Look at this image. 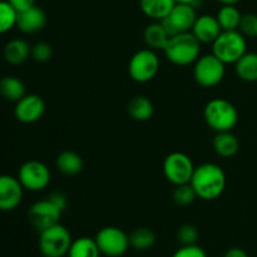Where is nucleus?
Listing matches in <instances>:
<instances>
[{"instance_id": "b1692460", "label": "nucleus", "mask_w": 257, "mask_h": 257, "mask_svg": "<svg viewBox=\"0 0 257 257\" xmlns=\"http://www.w3.org/2000/svg\"><path fill=\"white\" fill-rule=\"evenodd\" d=\"M0 94L9 102H19L25 94L27 88L24 82L14 75H7L0 79Z\"/></svg>"}, {"instance_id": "dca6fc26", "label": "nucleus", "mask_w": 257, "mask_h": 257, "mask_svg": "<svg viewBox=\"0 0 257 257\" xmlns=\"http://www.w3.org/2000/svg\"><path fill=\"white\" fill-rule=\"evenodd\" d=\"M191 33L197 38L201 44H212L222 33V28L217 18L210 14H203L197 17Z\"/></svg>"}, {"instance_id": "2eb2a0df", "label": "nucleus", "mask_w": 257, "mask_h": 257, "mask_svg": "<svg viewBox=\"0 0 257 257\" xmlns=\"http://www.w3.org/2000/svg\"><path fill=\"white\" fill-rule=\"evenodd\" d=\"M48 23L47 14L38 5L18 13L17 28L24 34H35L42 32Z\"/></svg>"}, {"instance_id": "e433bc0d", "label": "nucleus", "mask_w": 257, "mask_h": 257, "mask_svg": "<svg viewBox=\"0 0 257 257\" xmlns=\"http://www.w3.org/2000/svg\"><path fill=\"white\" fill-rule=\"evenodd\" d=\"M221 5H237L241 0H216Z\"/></svg>"}, {"instance_id": "f257e3e1", "label": "nucleus", "mask_w": 257, "mask_h": 257, "mask_svg": "<svg viewBox=\"0 0 257 257\" xmlns=\"http://www.w3.org/2000/svg\"><path fill=\"white\" fill-rule=\"evenodd\" d=\"M190 183L198 198L203 201H215L220 198L225 191L226 175L216 163H202L195 168Z\"/></svg>"}, {"instance_id": "4be33fe9", "label": "nucleus", "mask_w": 257, "mask_h": 257, "mask_svg": "<svg viewBox=\"0 0 257 257\" xmlns=\"http://www.w3.org/2000/svg\"><path fill=\"white\" fill-rule=\"evenodd\" d=\"M127 112L132 119L137 122H146L152 118L155 113V105L152 100L146 95H136L128 102Z\"/></svg>"}, {"instance_id": "39448f33", "label": "nucleus", "mask_w": 257, "mask_h": 257, "mask_svg": "<svg viewBox=\"0 0 257 257\" xmlns=\"http://www.w3.org/2000/svg\"><path fill=\"white\" fill-rule=\"evenodd\" d=\"M161 68V60L156 50L146 48L136 52L128 63V74L135 82L148 83L155 79Z\"/></svg>"}, {"instance_id": "cd10ccee", "label": "nucleus", "mask_w": 257, "mask_h": 257, "mask_svg": "<svg viewBox=\"0 0 257 257\" xmlns=\"http://www.w3.org/2000/svg\"><path fill=\"white\" fill-rule=\"evenodd\" d=\"M17 17L18 12L8 0H0V34H5L17 27Z\"/></svg>"}, {"instance_id": "aec40b11", "label": "nucleus", "mask_w": 257, "mask_h": 257, "mask_svg": "<svg viewBox=\"0 0 257 257\" xmlns=\"http://www.w3.org/2000/svg\"><path fill=\"white\" fill-rule=\"evenodd\" d=\"M170 35L166 32L162 22H152L146 27L143 32V39H145L147 48L152 50H163L170 40Z\"/></svg>"}, {"instance_id": "4c0bfd02", "label": "nucleus", "mask_w": 257, "mask_h": 257, "mask_svg": "<svg viewBox=\"0 0 257 257\" xmlns=\"http://www.w3.org/2000/svg\"><path fill=\"white\" fill-rule=\"evenodd\" d=\"M177 4H191L195 7L196 3H197V0H175Z\"/></svg>"}, {"instance_id": "423d86ee", "label": "nucleus", "mask_w": 257, "mask_h": 257, "mask_svg": "<svg viewBox=\"0 0 257 257\" xmlns=\"http://www.w3.org/2000/svg\"><path fill=\"white\" fill-rule=\"evenodd\" d=\"M72 242L70 232L60 223L39 233V250L44 257H64Z\"/></svg>"}, {"instance_id": "f704fd0d", "label": "nucleus", "mask_w": 257, "mask_h": 257, "mask_svg": "<svg viewBox=\"0 0 257 257\" xmlns=\"http://www.w3.org/2000/svg\"><path fill=\"white\" fill-rule=\"evenodd\" d=\"M8 3H9L18 13L23 12V10L35 5V0H8Z\"/></svg>"}, {"instance_id": "473e14b6", "label": "nucleus", "mask_w": 257, "mask_h": 257, "mask_svg": "<svg viewBox=\"0 0 257 257\" xmlns=\"http://www.w3.org/2000/svg\"><path fill=\"white\" fill-rule=\"evenodd\" d=\"M172 257H207V253L205 252L202 247L196 243V245H186L181 246Z\"/></svg>"}, {"instance_id": "f03ea898", "label": "nucleus", "mask_w": 257, "mask_h": 257, "mask_svg": "<svg viewBox=\"0 0 257 257\" xmlns=\"http://www.w3.org/2000/svg\"><path fill=\"white\" fill-rule=\"evenodd\" d=\"M163 53L172 64L187 67L201 57V43L191 32L180 33L170 38Z\"/></svg>"}, {"instance_id": "72a5a7b5", "label": "nucleus", "mask_w": 257, "mask_h": 257, "mask_svg": "<svg viewBox=\"0 0 257 257\" xmlns=\"http://www.w3.org/2000/svg\"><path fill=\"white\" fill-rule=\"evenodd\" d=\"M48 198H49V200H52L53 202H54L55 205H57L58 207H59L62 211H64L65 208H67L68 198H67V196L64 195V193L53 192V193H50L49 196H48Z\"/></svg>"}, {"instance_id": "f3484780", "label": "nucleus", "mask_w": 257, "mask_h": 257, "mask_svg": "<svg viewBox=\"0 0 257 257\" xmlns=\"http://www.w3.org/2000/svg\"><path fill=\"white\" fill-rule=\"evenodd\" d=\"M30 54H32V45L27 40L20 39V38L9 40L3 50L5 62L12 65L23 64L24 62H27Z\"/></svg>"}, {"instance_id": "6e6552de", "label": "nucleus", "mask_w": 257, "mask_h": 257, "mask_svg": "<svg viewBox=\"0 0 257 257\" xmlns=\"http://www.w3.org/2000/svg\"><path fill=\"white\" fill-rule=\"evenodd\" d=\"M18 180L24 190L30 192H39L49 186L52 173L45 163L38 160H30L23 163L18 171Z\"/></svg>"}, {"instance_id": "20e7f679", "label": "nucleus", "mask_w": 257, "mask_h": 257, "mask_svg": "<svg viewBox=\"0 0 257 257\" xmlns=\"http://www.w3.org/2000/svg\"><path fill=\"white\" fill-rule=\"evenodd\" d=\"M246 52L247 42L240 30H222L212 43V54L225 64H235Z\"/></svg>"}, {"instance_id": "c9c22d12", "label": "nucleus", "mask_w": 257, "mask_h": 257, "mask_svg": "<svg viewBox=\"0 0 257 257\" xmlns=\"http://www.w3.org/2000/svg\"><path fill=\"white\" fill-rule=\"evenodd\" d=\"M223 257H248V255L243 248L232 247L230 248V250L226 251V253L223 255Z\"/></svg>"}, {"instance_id": "f8f14e48", "label": "nucleus", "mask_w": 257, "mask_h": 257, "mask_svg": "<svg viewBox=\"0 0 257 257\" xmlns=\"http://www.w3.org/2000/svg\"><path fill=\"white\" fill-rule=\"evenodd\" d=\"M197 17V12H196V8L193 5L177 4L176 3L170 15L161 22H162L168 35L173 37V35L180 34V33L191 32Z\"/></svg>"}, {"instance_id": "7ed1b4c3", "label": "nucleus", "mask_w": 257, "mask_h": 257, "mask_svg": "<svg viewBox=\"0 0 257 257\" xmlns=\"http://www.w3.org/2000/svg\"><path fill=\"white\" fill-rule=\"evenodd\" d=\"M203 118L208 127L216 133L228 132L238 122V112L235 105L225 98H213L203 109Z\"/></svg>"}, {"instance_id": "412c9836", "label": "nucleus", "mask_w": 257, "mask_h": 257, "mask_svg": "<svg viewBox=\"0 0 257 257\" xmlns=\"http://www.w3.org/2000/svg\"><path fill=\"white\" fill-rule=\"evenodd\" d=\"M213 150L222 158H231L240 151V142L231 131L216 133L213 138Z\"/></svg>"}, {"instance_id": "1a4fd4ad", "label": "nucleus", "mask_w": 257, "mask_h": 257, "mask_svg": "<svg viewBox=\"0 0 257 257\" xmlns=\"http://www.w3.org/2000/svg\"><path fill=\"white\" fill-rule=\"evenodd\" d=\"M195 168L190 156L183 152L170 153L163 161V175L173 186L190 183Z\"/></svg>"}, {"instance_id": "4468645a", "label": "nucleus", "mask_w": 257, "mask_h": 257, "mask_svg": "<svg viewBox=\"0 0 257 257\" xmlns=\"http://www.w3.org/2000/svg\"><path fill=\"white\" fill-rule=\"evenodd\" d=\"M45 112V102L38 94H25L15 103L14 114L20 123L32 124L38 122Z\"/></svg>"}, {"instance_id": "c85d7f7f", "label": "nucleus", "mask_w": 257, "mask_h": 257, "mask_svg": "<svg viewBox=\"0 0 257 257\" xmlns=\"http://www.w3.org/2000/svg\"><path fill=\"white\" fill-rule=\"evenodd\" d=\"M197 197L195 190L191 186V183H185V185L175 186V190L172 193V200L180 207H186L195 202Z\"/></svg>"}, {"instance_id": "7c9ffc66", "label": "nucleus", "mask_w": 257, "mask_h": 257, "mask_svg": "<svg viewBox=\"0 0 257 257\" xmlns=\"http://www.w3.org/2000/svg\"><path fill=\"white\" fill-rule=\"evenodd\" d=\"M238 30L246 38H257V14L255 13L242 14Z\"/></svg>"}, {"instance_id": "9b49d317", "label": "nucleus", "mask_w": 257, "mask_h": 257, "mask_svg": "<svg viewBox=\"0 0 257 257\" xmlns=\"http://www.w3.org/2000/svg\"><path fill=\"white\" fill-rule=\"evenodd\" d=\"M62 213L63 211L47 197L45 200L37 201L30 206L28 211V218L33 227L40 233L42 231L59 223Z\"/></svg>"}, {"instance_id": "6ab92c4d", "label": "nucleus", "mask_w": 257, "mask_h": 257, "mask_svg": "<svg viewBox=\"0 0 257 257\" xmlns=\"http://www.w3.org/2000/svg\"><path fill=\"white\" fill-rule=\"evenodd\" d=\"M175 5V0H140L142 13L153 22H161L167 18Z\"/></svg>"}, {"instance_id": "a878e982", "label": "nucleus", "mask_w": 257, "mask_h": 257, "mask_svg": "<svg viewBox=\"0 0 257 257\" xmlns=\"http://www.w3.org/2000/svg\"><path fill=\"white\" fill-rule=\"evenodd\" d=\"M216 18L222 30H238L242 14L236 5H222L216 14Z\"/></svg>"}, {"instance_id": "393cba45", "label": "nucleus", "mask_w": 257, "mask_h": 257, "mask_svg": "<svg viewBox=\"0 0 257 257\" xmlns=\"http://www.w3.org/2000/svg\"><path fill=\"white\" fill-rule=\"evenodd\" d=\"M100 251L94 238L79 237L74 240L68 251V257H99Z\"/></svg>"}, {"instance_id": "2f4dec72", "label": "nucleus", "mask_w": 257, "mask_h": 257, "mask_svg": "<svg viewBox=\"0 0 257 257\" xmlns=\"http://www.w3.org/2000/svg\"><path fill=\"white\" fill-rule=\"evenodd\" d=\"M30 57L37 63H48L53 58V48L49 43L39 42L32 47Z\"/></svg>"}, {"instance_id": "bb28decb", "label": "nucleus", "mask_w": 257, "mask_h": 257, "mask_svg": "<svg viewBox=\"0 0 257 257\" xmlns=\"http://www.w3.org/2000/svg\"><path fill=\"white\" fill-rule=\"evenodd\" d=\"M156 240H157L156 233L153 232L151 228L147 227L136 228V230L132 231L130 235L131 247H133L135 250L138 251L150 250L151 247L155 246Z\"/></svg>"}, {"instance_id": "a211bd4d", "label": "nucleus", "mask_w": 257, "mask_h": 257, "mask_svg": "<svg viewBox=\"0 0 257 257\" xmlns=\"http://www.w3.org/2000/svg\"><path fill=\"white\" fill-rule=\"evenodd\" d=\"M55 167L64 176H77L84 168V161L79 153L74 151H63L55 158Z\"/></svg>"}, {"instance_id": "c756f323", "label": "nucleus", "mask_w": 257, "mask_h": 257, "mask_svg": "<svg viewBox=\"0 0 257 257\" xmlns=\"http://www.w3.org/2000/svg\"><path fill=\"white\" fill-rule=\"evenodd\" d=\"M177 238L181 242V245H196L200 238V232H198L197 227L191 223H186L182 225L177 231Z\"/></svg>"}, {"instance_id": "5701e85b", "label": "nucleus", "mask_w": 257, "mask_h": 257, "mask_svg": "<svg viewBox=\"0 0 257 257\" xmlns=\"http://www.w3.org/2000/svg\"><path fill=\"white\" fill-rule=\"evenodd\" d=\"M235 72L243 82H257V53L246 52L235 63Z\"/></svg>"}, {"instance_id": "0eeeda50", "label": "nucleus", "mask_w": 257, "mask_h": 257, "mask_svg": "<svg viewBox=\"0 0 257 257\" xmlns=\"http://www.w3.org/2000/svg\"><path fill=\"white\" fill-rule=\"evenodd\" d=\"M226 64L216 55H201L193 64V78L196 83L203 88H213L225 78Z\"/></svg>"}, {"instance_id": "ddd939ff", "label": "nucleus", "mask_w": 257, "mask_h": 257, "mask_svg": "<svg viewBox=\"0 0 257 257\" xmlns=\"http://www.w3.org/2000/svg\"><path fill=\"white\" fill-rule=\"evenodd\" d=\"M24 187L18 177L0 175V211L10 212L19 207L23 201Z\"/></svg>"}, {"instance_id": "9d476101", "label": "nucleus", "mask_w": 257, "mask_h": 257, "mask_svg": "<svg viewBox=\"0 0 257 257\" xmlns=\"http://www.w3.org/2000/svg\"><path fill=\"white\" fill-rule=\"evenodd\" d=\"M100 253L108 257H119L130 248V235L114 226H107L97 232L94 237Z\"/></svg>"}]
</instances>
